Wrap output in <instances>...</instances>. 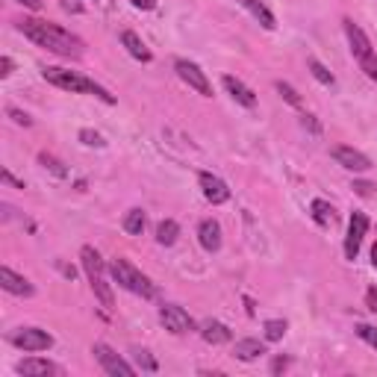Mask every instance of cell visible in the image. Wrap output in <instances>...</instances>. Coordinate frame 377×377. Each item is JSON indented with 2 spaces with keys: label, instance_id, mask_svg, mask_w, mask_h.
<instances>
[{
  "label": "cell",
  "instance_id": "cell-2",
  "mask_svg": "<svg viewBox=\"0 0 377 377\" xmlns=\"http://www.w3.org/2000/svg\"><path fill=\"white\" fill-rule=\"evenodd\" d=\"M42 77H45L50 86L62 89V92H71V95H95V97L104 100V104H115V95H109L104 86H97L95 80L83 77V74H77V71H68V68H59V65H47V68L42 71Z\"/></svg>",
  "mask_w": 377,
  "mask_h": 377
},
{
  "label": "cell",
  "instance_id": "cell-24",
  "mask_svg": "<svg viewBox=\"0 0 377 377\" xmlns=\"http://www.w3.org/2000/svg\"><path fill=\"white\" fill-rule=\"evenodd\" d=\"M307 68H310V74H312V77H316L321 86H336V77L328 71V65H321L316 56H310V59H307Z\"/></svg>",
  "mask_w": 377,
  "mask_h": 377
},
{
  "label": "cell",
  "instance_id": "cell-26",
  "mask_svg": "<svg viewBox=\"0 0 377 377\" xmlns=\"http://www.w3.org/2000/svg\"><path fill=\"white\" fill-rule=\"evenodd\" d=\"M39 162H42V166H45L50 174H54V177H62V180L68 177V168H65V162H62V159L50 157V154H39Z\"/></svg>",
  "mask_w": 377,
  "mask_h": 377
},
{
  "label": "cell",
  "instance_id": "cell-38",
  "mask_svg": "<svg viewBox=\"0 0 377 377\" xmlns=\"http://www.w3.org/2000/svg\"><path fill=\"white\" fill-rule=\"evenodd\" d=\"M130 3L136 6V9H145V12H150L157 6V0H130Z\"/></svg>",
  "mask_w": 377,
  "mask_h": 377
},
{
  "label": "cell",
  "instance_id": "cell-22",
  "mask_svg": "<svg viewBox=\"0 0 377 377\" xmlns=\"http://www.w3.org/2000/svg\"><path fill=\"white\" fill-rule=\"evenodd\" d=\"M245 9L250 12V15H254L262 27L266 30H274L278 27V21H274V15H271V9L266 6V3H259V0H245Z\"/></svg>",
  "mask_w": 377,
  "mask_h": 377
},
{
  "label": "cell",
  "instance_id": "cell-36",
  "mask_svg": "<svg viewBox=\"0 0 377 377\" xmlns=\"http://www.w3.org/2000/svg\"><path fill=\"white\" fill-rule=\"evenodd\" d=\"M0 177H3V183H9V186H15V188H24V183H21V180H15V177H12V171H9V168H3V171H0Z\"/></svg>",
  "mask_w": 377,
  "mask_h": 377
},
{
  "label": "cell",
  "instance_id": "cell-29",
  "mask_svg": "<svg viewBox=\"0 0 377 377\" xmlns=\"http://www.w3.org/2000/svg\"><path fill=\"white\" fill-rule=\"evenodd\" d=\"M357 336L377 351V328H371V324H357Z\"/></svg>",
  "mask_w": 377,
  "mask_h": 377
},
{
  "label": "cell",
  "instance_id": "cell-32",
  "mask_svg": "<svg viewBox=\"0 0 377 377\" xmlns=\"http://www.w3.org/2000/svg\"><path fill=\"white\" fill-rule=\"evenodd\" d=\"M351 188H354V192L360 195V198H371L374 195V183H369V180H354V186H351Z\"/></svg>",
  "mask_w": 377,
  "mask_h": 377
},
{
  "label": "cell",
  "instance_id": "cell-17",
  "mask_svg": "<svg viewBox=\"0 0 377 377\" xmlns=\"http://www.w3.org/2000/svg\"><path fill=\"white\" fill-rule=\"evenodd\" d=\"M200 336H204V342H209V345H227L230 339H233V333H230L227 324L212 321V319L200 324Z\"/></svg>",
  "mask_w": 377,
  "mask_h": 377
},
{
  "label": "cell",
  "instance_id": "cell-11",
  "mask_svg": "<svg viewBox=\"0 0 377 377\" xmlns=\"http://www.w3.org/2000/svg\"><path fill=\"white\" fill-rule=\"evenodd\" d=\"M198 183H200V192H204V198L209 200L212 207L227 204V200H230V188H227V183H224L221 177H216V174L200 171V174H198Z\"/></svg>",
  "mask_w": 377,
  "mask_h": 377
},
{
  "label": "cell",
  "instance_id": "cell-3",
  "mask_svg": "<svg viewBox=\"0 0 377 377\" xmlns=\"http://www.w3.org/2000/svg\"><path fill=\"white\" fill-rule=\"evenodd\" d=\"M80 262H83L86 278H89V283H92L95 298L100 300V307L112 310V307H115V298H112V283L106 278V268H104V259H100V254H97L92 245H83L80 248Z\"/></svg>",
  "mask_w": 377,
  "mask_h": 377
},
{
  "label": "cell",
  "instance_id": "cell-23",
  "mask_svg": "<svg viewBox=\"0 0 377 377\" xmlns=\"http://www.w3.org/2000/svg\"><path fill=\"white\" fill-rule=\"evenodd\" d=\"M145 224H147V216H145V209H130L127 216H124V230H127L130 236H142L145 233Z\"/></svg>",
  "mask_w": 377,
  "mask_h": 377
},
{
  "label": "cell",
  "instance_id": "cell-30",
  "mask_svg": "<svg viewBox=\"0 0 377 377\" xmlns=\"http://www.w3.org/2000/svg\"><path fill=\"white\" fill-rule=\"evenodd\" d=\"M80 142H83V145H89V147H104V145H106V142H104V136L95 133V130H80Z\"/></svg>",
  "mask_w": 377,
  "mask_h": 377
},
{
  "label": "cell",
  "instance_id": "cell-34",
  "mask_svg": "<svg viewBox=\"0 0 377 377\" xmlns=\"http://www.w3.org/2000/svg\"><path fill=\"white\" fill-rule=\"evenodd\" d=\"M366 307L374 312V316H377V286H371L369 289V292H366Z\"/></svg>",
  "mask_w": 377,
  "mask_h": 377
},
{
  "label": "cell",
  "instance_id": "cell-4",
  "mask_svg": "<svg viewBox=\"0 0 377 377\" xmlns=\"http://www.w3.org/2000/svg\"><path fill=\"white\" fill-rule=\"evenodd\" d=\"M109 271H112V278H115V283L121 289H127V292L142 295V298H154L157 295V289H154V283H150V278L136 268L130 259L115 257V259H112V266H109Z\"/></svg>",
  "mask_w": 377,
  "mask_h": 377
},
{
  "label": "cell",
  "instance_id": "cell-39",
  "mask_svg": "<svg viewBox=\"0 0 377 377\" xmlns=\"http://www.w3.org/2000/svg\"><path fill=\"white\" fill-rule=\"evenodd\" d=\"M15 3L27 6V9H33V12H39V9H42V0H15Z\"/></svg>",
  "mask_w": 377,
  "mask_h": 377
},
{
  "label": "cell",
  "instance_id": "cell-15",
  "mask_svg": "<svg viewBox=\"0 0 377 377\" xmlns=\"http://www.w3.org/2000/svg\"><path fill=\"white\" fill-rule=\"evenodd\" d=\"M198 242H200L204 250L216 254V250L221 248V224L216 218H204L198 224Z\"/></svg>",
  "mask_w": 377,
  "mask_h": 377
},
{
  "label": "cell",
  "instance_id": "cell-16",
  "mask_svg": "<svg viewBox=\"0 0 377 377\" xmlns=\"http://www.w3.org/2000/svg\"><path fill=\"white\" fill-rule=\"evenodd\" d=\"M221 83H224V89L230 92V97L236 100V104H242V106H248V109H254V106H257V95H254V89H248V86L239 80V77L227 74V77H224Z\"/></svg>",
  "mask_w": 377,
  "mask_h": 377
},
{
  "label": "cell",
  "instance_id": "cell-8",
  "mask_svg": "<svg viewBox=\"0 0 377 377\" xmlns=\"http://www.w3.org/2000/svg\"><path fill=\"white\" fill-rule=\"evenodd\" d=\"M174 68H177V77L188 86V89H195L200 97H212V83L207 80V74L200 71L195 62H188V59H177L174 62Z\"/></svg>",
  "mask_w": 377,
  "mask_h": 377
},
{
  "label": "cell",
  "instance_id": "cell-37",
  "mask_svg": "<svg viewBox=\"0 0 377 377\" xmlns=\"http://www.w3.org/2000/svg\"><path fill=\"white\" fill-rule=\"evenodd\" d=\"M9 74H12V59L0 56V77H9Z\"/></svg>",
  "mask_w": 377,
  "mask_h": 377
},
{
  "label": "cell",
  "instance_id": "cell-21",
  "mask_svg": "<svg viewBox=\"0 0 377 377\" xmlns=\"http://www.w3.org/2000/svg\"><path fill=\"white\" fill-rule=\"evenodd\" d=\"M177 236H180V224L174 221V218H162V221L157 224V242H159V245L171 248L174 242H177Z\"/></svg>",
  "mask_w": 377,
  "mask_h": 377
},
{
  "label": "cell",
  "instance_id": "cell-20",
  "mask_svg": "<svg viewBox=\"0 0 377 377\" xmlns=\"http://www.w3.org/2000/svg\"><path fill=\"white\" fill-rule=\"evenodd\" d=\"M310 212H312V221L319 224V227H330V224L336 221V209H333V204H328L324 198H316L310 204Z\"/></svg>",
  "mask_w": 377,
  "mask_h": 377
},
{
  "label": "cell",
  "instance_id": "cell-6",
  "mask_svg": "<svg viewBox=\"0 0 377 377\" xmlns=\"http://www.w3.org/2000/svg\"><path fill=\"white\" fill-rule=\"evenodd\" d=\"M92 354L100 362V369H104L106 374H112V377H133L136 374V366H130V362L124 360L121 354H115V351H112L106 342H95Z\"/></svg>",
  "mask_w": 377,
  "mask_h": 377
},
{
  "label": "cell",
  "instance_id": "cell-13",
  "mask_svg": "<svg viewBox=\"0 0 377 377\" xmlns=\"http://www.w3.org/2000/svg\"><path fill=\"white\" fill-rule=\"evenodd\" d=\"M0 289L9 295H18V298H33L35 295V286L27 280V278H21V274H15L9 266L0 268Z\"/></svg>",
  "mask_w": 377,
  "mask_h": 377
},
{
  "label": "cell",
  "instance_id": "cell-31",
  "mask_svg": "<svg viewBox=\"0 0 377 377\" xmlns=\"http://www.w3.org/2000/svg\"><path fill=\"white\" fill-rule=\"evenodd\" d=\"M6 112H9V118H12V121H15V124H18V127H30V124H33V118L27 115V112H21V109H15V106H9Z\"/></svg>",
  "mask_w": 377,
  "mask_h": 377
},
{
  "label": "cell",
  "instance_id": "cell-5",
  "mask_svg": "<svg viewBox=\"0 0 377 377\" xmlns=\"http://www.w3.org/2000/svg\"><path fill=\"white\" fill-rule=\"evenodd\" d=\"M9 342L21 348V351H30V354H39V351H50L54 348V336L42 328H18L9 333Z\"/></svg>",
  "mask_w": 377,
  "mask_h": 377
},
{
  "label": "cell",
  "instance_id": "cell-33",
  "mask_svg": "<svg viewBox=\"0 0 377 377\" xmlns=\"http://www.w3.org/2000/svg\"><path fill=\"white\" fill-rule=\"evenodd\" d=\"M300 124H304V127H307L310 133H316V136L321 133V124L316 121V115H307V112H304V115H300Z\"/></svg>",
  "mask_w": 377,
  "mask_h": 377
},
{
  "label": "cell",
  "instance_id": "cell-19",
  "mask_svg": "<svg viewBox=\"0 0 377 377\" xmlns=\"http://www.w3.org/2000/svg\"><path fill=\"white\" fill-rule=\"evenodd\" d=\"M121 45L127 47V54H130L133 59H139V62H150V59H154V54L147 50V45H145L133 30H124V33H121Z\"/></svg>",
  "mask_w": 377,
  "mask_h": 377
},
{
  "label": "cell",
  "instance_id": "cell-27",
  "mask_svg": "<svg viewBox=\"0 0 377 377\" xmlns=\"http://www.w3.org/2000/svg\"><path fill=\"white\" fill-rule=\"evenodd\" d=\"M262 330H266V342H280V339L286 336V321L268 319L266 324H262Z\"/></svg>",
  "mask_w": 377,
  "mask_h": 377
},
{
  "label": "cell",
  "instance_id": "cell-7",
  "mask_svg": "<svg viewBox=\"0 0 377 377\" xmlns=\"http://www.w3.org/2000/svg\"><path fill=\"white\" fill-rule=\"evenodd\" d=\"M159 321H162V328H166L168 333H177V336L192 333L198 328L195 319L188 316L183 307H177V304H162L159 307Z\"/></svg>",
  "mask_w": 377,
  "mask_h": 377
},
{
  "label": "cell",
  "instance_id": "cell-1",
  "mask_svg": "<svg viewBox=\"0 0 377 377\" xmlns=\"http://www.w3.org/2000/svg\"><path fill=\"white\" fill-rule=\"evenodd\" d=\"M18 30L27 35L30 42H35L39 47L50 50V54H56V56H65V59L83 56V42L74 33L62 30L59 24H47V21H39V18H21Z\"/></svg>",
  "mask_w": 377,
  "mask_h": 377
},
{
  "label": "cell",
  "instance_id": "cell-18",
  "mask_svg": "<svg viewBox=\"0 0 377 377\" xmlns=\"http://www.w3.org/2000/svg\"><path fill=\"white\" fill-rule=\"evenodd\" d=\"M262 354H266V342H259V339H239L233 345V357L242 362H254Z\"/></svg>",
  "mask_w": 377,
  "mask_h": 377
},
{
  "label": "cell",
  "instance_id": "cell-35",
  "mask_svg": "<svg viewBox=\"0 0 377 377\" xmlns=\"http://www.w3.org/2000/svg\"><path fill=\"white\" fill-rule=\"evenodd\" d=\"M289 369V357H278L271 362V374H280V371H286Z\"/></svg>",
  "mask_w": 377,
  "mask_h": 377
},
{
  "label": "cell",
  "instance_id": "cell-14",
  "mask_svg": "<svg viewBox=\"0 0 377 377\" xmlns=\"http://www.w3.org/2000/svg\"><path fill=\"white\" fill-rule=\"evenodd\" d=\"M15 371L21 377H47V374H62V369L56 366V362L50 360H42V357H30V360H21Z\"/></svg>",
  "mask_w": 377,
  "mask_h": 377
},
{
  "label": "cell",
  "instance_id": "cell-10",
  "mask_svg": "<svg viewBox=\"0 0 377 377\" xmlns=\"http://www.w3.org/2000/svg\"><path fill=\"white\" fill-rule=\"evenodd\" d=\"M342 27H345V35H348V45H351V54H354V59H357V62L371 59V56H374V47H371V42H369V35L362 33L360 24H354L351 18H345Z\"/></svg>",
  "mask_w": 377,
  "mask_h": 377
},
{
  "label": "cell",
  "instance_id": "cell-25",
  "mask_svg": "<svg viewBox=\"0 0 377 377\" xmlns=\"http://www.w3.org/2000/svg\"><path fill=\"white\" fill-rule=\"evenodd\" d=\"M274 89H278V95L286 100L289 106H295V109H304V100H300V95H298V92H295L292 86H289V83L278 80V83H274Z\"/></svg>",
  "mask_w": 377,
  "mask_h": 377
},
{
  "label": "cell",
  "instance_id": "cell-28",
  "mask_svg": "<svg viewBox=\"0 0 377 377\" xmlns=\"http://www.w3.org/2000/svg\"><path fill=\"white\" fill-rule=\"evenodd\" d=\"M133 354H136V366H139L142 371H150V374H154V371L159 369V362H157L154 357H150L147 351H133Z\"/></svg>",
  "mask_w": 377,
  "mask_h": 377
},
{
  "label": "cell",
  "instance_id": "cell-40",
  "mask_svg": "<svg viewBox=\"0 0 377 377\" xmlns=\"http://www.w3.org/2000/svg\"><path fill=\"white\" fill-rule=\"evenodd\" d=\"M371 266L377 268V242H374V248H371Z\"/></svg>",
  "mask_w": 377,
  "mask_h": 377
},
{
  "label": "cell",
  "instance_id": "cell-9",
  "mask_svg": "<svg viewBox=\"0 0 377 377\" xmlns=\"http://www.w3.org/2000/svg\"><path fill=\"white\" fill-rule=\"evenodd\" d=\"M369 233V218L366 212H351V221H348V236H345V259H357L360 254V245Z\"/></svg>",
  "mask_w": 377,
  "mask_h": 377
},
{
  "label": "cell",
  "instance_id": "cell-12",
  "mask_svg": "<svg viewBox=\"0 0 377 377\" xmlns=\"http://www.w3.org/2000/svg\"><path fill=\"white\" fill-rule=\"evenodd\" d=\"M330 157H333L342 168L357 171V174H362V171H369V168H371V159H369L366 154H362V150L348 147V145H336V147L330 150Z\"/></svg>",
  "mask_w": 377,
  "mask_h": 377
}]
</instances>
